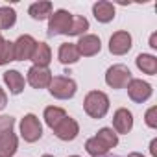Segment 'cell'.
I'll return each instance as SVG.
<instances>
[{
	"label": "cell",
	"mask_w": 157,
	"mask_h": 157,
	"mask_svg": "<svg viewBox=\"0 0 157 157\" xmlns=\"http://www.w3.org/2000/svg\"><path fill=\"white\" fill-rule=\"evenodd\" d=\"M83 109L91 118H104L109 111V98L102 91H91L83 100Z\"/></svg>",
	"instance_id": "cell-1"
},
{
	"label": "cell",
	"mask_w": 157,
	"mask_h": 157,
	"mask_svg": "<svg viewBox=\"0 0 157 157\" xmlns=\"http://www.w3.org/2000/svg\"><path fill=\"white\" fill-rule=\"evenodd\" d=\"M48 91L54 98L57 100H70L76 91H78V85L72 78H67V76H56L52 78V82L48 85Z\"/></svg>",
	"instance_id": "cell-2"
},
{
	"label": "cell",
	"mask_w": 157,
	"mask_h": 157,
	"mask_svg": "<svg viewBox=\"0 0 157 157\" xmlns=\"http://www.w3.org/2000/svg\"><path fill=\"white\" fill-rule=\"evenodd\" d=\"M72 24V13L57 10L48 17V35H67Z\"/></svg>",
	"instance_id": "cell-3"
},
{
	"label": "cell",
	"mask_w": 157,
	"mask_h": 157,
	"mask_svg": "<svg viewBox=\"0 0 157 157\" xmlns=\"http://www.w3.org/2000/svg\"><path fill=\"white\" fill-rule=\"evenodd\" d=\"M19 128H21V137H22L26 142H37V140L43 137V126H41L39 118H37L33 113L24 115Z\"/></svg>",
	"instance_id": "cell-4"
},
{
	"label": "cell",
	"mask_w": 157,
	"mask_h": 157,
	"mask_svg": "<svg viewBox=\"0 0 157 157\" xmlns=\"http://www.w3.org/2000/svg\"><path fill=\"white\" fill-rule=\"evenodd\" d=\"M131 80V72L126 65H113L105 72V83L111 89H124Z\"/></svg>",
	"instance_id": "cell-5"
},
{
	"label": "cell",
	"mask_w": 157,
	"mask_h": 157,
	"mask_svg": "<svg viewBox=\"0 0 157 157\" xmlns=\"http://www.w3.org/2000/svg\"><path fill=\"white\" fill-rule=\"evenodd\" d=\"M35 44H37V41L32 35H21L13 43V57H15V61L32 59V54L35 50Z\"/></svg>",
	"instance_id": "cell-6"
},
{
	"label": "cell",
	"mask_w": 157,
	"mask_h": 157,
	"mask_svg": "<svg viewBox=\"0 0 157 157\" xmlns=\"http://www.w3.org/2000/svg\"><path fill=\"white\" fill-rule=\"evenodd\" d=\"M76 48L80 52V57H93L96 56L100 50H102V41L98 35H93V33H87V35H82L80 41L76 43Z\"/></svg>",
	"instance_id": "cell-7"
},
{
	"label": "cell",
	"mask_w": 157,
	"mask_h": 157,
	"mask_svg": "<svg viewBox=\"0 0 157 157\" xmlns=\"http://www.w3.org/2000/svg\"><path fill=\"white\" fill-rule=\"evenodd\" d=\"M52 82V72L48 70V67H32L28 70V83L33 89H46Z\"/></svg>",
	"instance_id": "cell-8"
},
{
	"label": "cell",
	"mask_w": 157,
	"mask_h": 157,
	"mask_svg": "<svg viewBox=\"0 0 157 157\" xmlns=\"http://www.w3.org/2000/svg\"><path fill=\"white\" fill-rule=\"evenodd\" d=\"M131 43L133 41H131V35L128 32H124V30L117 32L109 39V52L115 54V56H124V54H128L131 50V46H133Z\"/></svg>",
	"instance_id": "cell-9"
},
{
	"label": "cell",
	"mask_w": 157,
	"mask_h": 157,
	"mask_svg": "<svg viewBox=\"0 0 157 157\" xmlns=\"http://www.w3.org/2000/svg\"><path fill=\"white\" fill-rule=\"evenodd\" d=\"M128 94L135 104H142L151 96V85L142 80H131L128 85Z\"/></svg>",
	"instance_id": "cell-10"
},
{
	"label": "cell",
	"mask_w": 157,
	"mask_h": 157,
	"mask_svg": "<svg viewBox=\"0 0 157 157\" xmlns=\"http://www.w3.org/2000/svg\"><path fill=\"white\" fill-rule=\"evenodd\" d=\"M54 133L57 139L68 142V140H74L78 137V133H80V126H78V122L70 117H65L56 128H54Z\"/></svg>",
	"instance_id": "cell-11"
},
{
	"label": "cell",
	"mask_w": 157,
	"mask_h": 157,
	"mask_svg": "<svg viewBox=\"0 0 157 157\" xmlns=\"http://www.w3.org/2000/svg\"><path fill=\"white\" fill-rule=\"evenodd\" d=\"M113 128H115V133L117 135L118 133L120 135L129 133L131 128H133V115H131V111L126 109V107L117 109L115 115H113Z\"/></svg>",
	"instance_id": "cell-12"
},
{
	"label": "cell",
	"mask_w": 157,
	"mask_h": 157,
	"mask_svg": "<svg viewBox=\"0 0 157 157\" xmlns=\"http://www.w3.org/2000/svg\"><path fill=\"white\" fill-rule=\"evenodd\" d=\"M17 148H19V140L11 128L0 131V157H13Z\"/></svg>",
	"instance_id": "cell-13"
},
{
	"label": "cell",
	"mask_w": 157,
	"mask_h": 157,
	"mask_svg": "<svg viewBox=\"0 0 157 157\" xmlns=\"http://www.w3.org/2000/svg\"><path fill=\"white\" fill-rule=\"evenodd\" d=\"M93 13H94L98 22L107 24L115 19V6L111 2H107V0H100V2H96L93 6Z\"/></svg>",
	"instance_id": "cell-14"
},
{
	"label": "cell",
	"mask_w": 157,
	"mask_h": 157,
	"mask_svg": "<svg viewBox=\"0 0 157 157\" xmlns=\"http://www.w3.org/2000/svg\"><path fill=\"white\" fill-rule=\"evenodd\" d=\"M4 83L8 85L11 94H21L24 91V76L19 70H6L4 72Z\"/></svg>",
	"instance_id": "cell-15"
},
{
	"label": "cell",
	"mask_w": 157,
	"mask_h": 157,
	"mask_svg": "<svg viewBox=\"0 0 157 157\" xmlns=\"http://www.w3.org/2000/svg\"><path fill=\"white\" fill-rule=\"evenodd\" d=\"M32 61L35 67H48L52 61V50L46 43H37L35 50L32 54Z\"/></svg>",
	"instance_id": "cell-16"
},
{
	"label": "cell",
	"mask_w": 157,
	"mask_h": 157,
	"mask_svg": "<svg viewBox=\"0 0 157 157\" xmlns=\"http://www.w3.org/2000/svg\"><path fill=\"white\" fill-rule=\"evenodd\" d=\"M57 57H59V61L63 65H74L76 61H80V52H78L74 43H63L59 46Z\"/></svg>",
	"instance_id": "cell-17"
},
{
	"label": "cell",
	"mask_w": 157,
	"mask_h": 157,
	"mask_svg": "<svg viewBox=\"0 0 157 157\" xmlns=\"http://www.w3.org/2000/svg\"><path fill=\"white\" fill-rule=\"evenodd\" d=\"M135 63H137L139 70H142L144 74H148V76L157 74V57L155 56H151V54H139Z\"/></svg>",
	"instance_id": "cell-18"
},
{
	"label": "cell",
	"mask_w": 157,
	"mask_h": 157,
	"mask_svg": "<svg viewBox=\"0 0 157 157\" xmlns=\"http://www.w3.org/2000/svg\"><path fill=\"white\" fill-rule=\"evenodd\" d=\"M65 117H67V113H65V109H61V107L50 105V107L44 109V122H46V126H48L50 129H54Z\"/></svg>",
	"instance_id": "cell-19"
},
{
	"label": "cell",
	"mask_w": 157,
	"mask_h": 157,
	"mask_svg": "<svg viewBox=\"0 0 157 157\" xmlns=\"http://www.w3.org/2000/svg\"><path fill=\"white\" fill-rule=\"evenodd\" d=\"M28 13H30L32 19L43 21V19H46V17L52 15V2H35V4L30 6Z\"/></svg>",
	"instance_id": "cell-20"
},
{
	"label": "cell",
	"mask_w": 157,
	"mask_h": 157,
	"mask_svg": "<svg viewBox=\"0 0 157 157\" xmlns=\"http://www.w3.org/2000/svg\"><path fill=\"white\" fill-rule=\"evenodd\" d=\"M89 30V21L82 15H72V24H70V30L67 35H72V37H82L85 35V32Z\"/></svg>",
	"instance_id": "cell-21"
},
{
	"label": "cell",
	"mask_w": 157,
	"mask_h": 157,
	"mask_svg": "<svg viewBox=\"0 0 157 157\" xmlns=\"http://www.w3.org/2000/svg\"><path fill=\"white\" fill-rule=\"evenodd\" d=\"M85 150H87V153L93 155V157H102V155H105V153L109 151V148H107L96 135L85 142Z\"/></svg>",
	"instance_id": "cell-22"
},
{
	"label": "cell",
	"mask_w": 157,
	"mask_h": 157,
	"mask_svg": "<svg viewBox=\"0 0 157 157\" xmlns=\"http://www.w3.org/2000/svg\"><path fill=\"white\" fill-rule=\"evenodd\" d=\"M15 22H17V13L13 8L10 6L0 8V30H10Z\"/></svg>",
	"instance_id": "cell-23"
},
{
	"label": "cell",
	"mask_w": 157,
	"mask_h": 157,
	"mask_svg": "<svg viewBox=\"0 0 157 157\" xmlns=\"http://www.w3.org/2000/svg\"><path fill=\"white\" fill-rule=\"evenodd\" d=\"M96 137H98V139H100L107 148H109V150H111V148H115V146L118 144V135H117L111 128H102V129L96 133Z\"/></svg>",
	"instance_id": "cell-24"
},
{
	"label": "cell",
	"mask_w": 157,
	"mask_h": 157,
	"mask_svg": "<svg viewBox=\"0 0 157 157\" xmlns=\"http://www.w3.org/2000/svg\"><path fill=\"white\" fill-rule=\"evenodd\" d=\"M10 61H15V57H13V43L4 41L0 44V67L8 65Z\"/></svg>",
	"instance_id": "cell-25"
},
{
	"label": "cell",
	"mask_w": 157,
	"mask_h": 157,
	"mask_svg": "<svg viewBox=\"0 0 157 157\" xmlns=\"http://www.w3.org/2000/svg\"><path fill=\"white\" fill-rule=\"evenodd\" d=\"M144 122H146V126L148 128H157V107L155 105H151L148 111H146V115H144Z\"/></svg>",
	"instance_id": "cell-26"
},
{
	"label": "cell",
	"mask_w": 157,
	"mask_h": 157,
	"mask_svg": "<svg viewBox=\"0 0 157 157\" xmlns=\"http://www.w3.org/2000/svg\"><path fill=\"white\" fill-rule=\"evenodd\" d=\"M6 105H8V94H6V91L2 87H0V111H2Z\"/></svg>",
	"instance_id": "cell-27"
},
{
	"label": "cell",
	"mask_w": 157,
	"mask_h": 157,
	"mask_svg": "<svg viewBox=\"0 0 157 157\" xmlns=\"http://www.w3.org/2000/svg\"><path fill=\"white\" fill-rule=\"evenodd\" d=\"M150 153H151L153 157H157V139H153V140L150 142Z\"/></svg>",
	"instance_id": "cell-28"
},
{
	"label": "cell",
	"mask_w": 157,
	"mask_h": 157,
	"mask_svg": "<svg viewBox=\"0 0 157 157\" xmlns=\"http://www.w3.org/2000/svg\"><path fill=\"white\" fill-rule=\"evenodd\" d=\"M155 37H157L155 33H151V37H150V46H151V48H157V41H155Z\"/></svg>",
	"instance_id": "cell-29"
},
{
	"label": "cell",
	"mask_w": 157,
	"mask_h": 157,
	"mask_svg": "<svg viewBox=\"0 0 157 157\" xmlns=\"http://www.w3.org/2000/svg\"><path fill=\"white\" fill-rule=\"evenodd\" d=\"M128 157H144V155H142V153H137V151H133V153H129Z\"/></svg>",
	"instance_id": "cell-30"
},
{
	"label": "cell",
	"mask_w": 157,
	"mask_h": 157,
	"mask_svg": "<svg viewBox=\"0 0 157 157\" xmlns=\"http://www.w3.org/2000/svg\"><path fill=\"white\" fill-rule=\"evenodd\" d=\"M4 43V37H2V33H0V44H2Z\"/></svg>",
	"instance_id": "cell-31"
},
{
	"label": "cell",
	"mask_w": 157,
	"mask_h": 157,
	"mask_svg": "<svg viewBox=\"0 0 157 157\" xmlns=\"http://www.w3.org/2000/svg\"><path fill=\"white\" fill-rule=\"evenodd\" d=\"M43 157H54V155H48V153H46V155H43Z\"/></svg>",
	"instance_id": "cell-32"
},
{
	"label": "cell",
	"mask_w": 157,
	"mask_h": 157,
	"mask_svg": "<svg viewBox=\"0 0 157 157\" xmlns=\"http://www.w3.org/2000/svg\"><path fill=\"white\" fill-rule=\"evenodd\" d=\"M70 157H80V155H70Z\"/></svg>",
	"instance_id": "cell-33"
}]
</instances>
